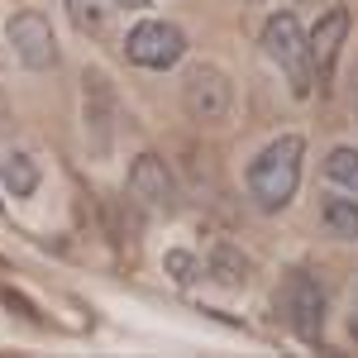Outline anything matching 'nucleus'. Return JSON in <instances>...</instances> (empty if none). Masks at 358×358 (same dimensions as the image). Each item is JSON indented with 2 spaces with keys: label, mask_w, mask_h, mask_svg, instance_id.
<instances>
[{
  "label": "nucleus",
  "mask_w": 358,
  "mask_h": 358,
  "mask_svg": "<svg viewBox=\"0 0 358 358\" xmlns=\"http://www.w3.org/2000/svg\"><path fill=\"white\" fill-rule=\"evenodd\" d=\"M5 38H10L15 57L24 62L29 72H48V67L57 62L53 24H48L38 10H20V15H10V24H5Z\"/></svg>",
  "instance_id": "20e7f679"
},
{
  "label": "nucleus",
  "mask_w": 358,
  "mask_h": 358,
  "mask_svg": "<svg viewBox=\"0 0 358 358\" xmlns=\"http://www.w3.org/2000/svg\"><path fill=\"white\" fill-rule=\"evenodd\" d=\"M349 330H354V339H358V287H354V310H349Z\"/></svg>",
  "instance_id": "2eb2a0df"
},
{
  "label": "nucleus",
  "mask_w": 358,
  "mask_h": 358,
  "mask_svg": "<svg viewBox=\"0 0 358 358\" xmlns=\"http://www.w3.org/2000/svg\"><path fill=\"white\" fill-rule=\"evenodd\" d=\"M67 10H72V24L91 34V38H101L106 24H110V15H106V5L101 0H67Z\"/></svg>",
  "instance_id": "f8f14e48"
},
{
  "label": "nucleus",
  "mask_w": 358,
  "mask_h": 358,
  "mask_svg": "<svg viewBox=\"0 0 358 358\" xmlns=\"http://www.w3.org/2000/svg\"><path fill=\"white\" fill-rule=\"evenodd\" d=\"M210 277L224 282V287H244L248 258H244V253H234L229 244H215V253H210Z\"/></svg>",
  "instance_id": "9b49d317"
},
{
  "label": "nucleus",
  "mask_w": 358,
  "mask_h": 358,
  "mask_svg": "<svg viewBox=\"0 0 358 358\" xmlns=\"http://www.w3.org/2000/svg\"><path fill=\"white\" fill-rule=\"evenodd\" d=\"M129 196L143 210H167L172 206V172L158 153H138L129 163Z\"/></svg>",
  "instance_id": "6e6552de"
},
{
  "label": "nucleus",
  "mask_w": 358,
  "mask_h": 358,
  "mask_svg": "<svg viewBox=\"0 0 358 358\" xmlns=\"http://www.w3.org/2000/svg\"><path fill=\"white\" fill-rule=\"evenodd\" d=\"M263 48L273 53V62L292 77V91L306 96L310 91V57H306V34L296 10H277L273 20L263 24Z\"/></svg>",
  "instance_id": "f03ea898"
},
{
  "label": "nucleus",
  "mask_w": 358,
  "mask_h": 358,
  "mask_svg": "<svg viewBox=\"0 0 358 358\" xmlns=\"http://www.w3.org/2000/svg\"><path fill=\"white\" fill-rule=\"evenodd\" d=\"M301 158H306V138L282 134L248 163V196H253L258 210L277 215L282 206H292V196L301 187Z\"/></svg>",
  "instance_id": "f257e3e1"
},
{
  "label": "nucleus",
  "mask_w": 358,
  "mask_h": 358,
  "mask_svg": "<svg viewBox=\"0 0 358 358\" xmlns=\"http://www.w3.org/2000/svg\"><path fill=\"white\" fill-rule=\"evenodd\" d=\"M182 96H187V110H192L201 124H220L224 115H229V101H234L229 77H224L220 67H210V62H201V67H192V72H187Z\"/></svg>",
  "instance_id": "39448f33"
},
{
  "label": "nucleus",
  "mask_w": 358,
  "mask_h": 358,
  "mask_svg": "<svg viewBox=\"0 0 358 358\" xmlns=\"http://www.w3.org/2000/svg\"><path fill=\"white\" fill-rule=\"evenodd\" d=\"M325 177L339 182V187H349V192H358V148H330Z\"/></svg>",
  "instance_id": "ddd939ff"
},
{
  "label": "nucleus",
  "mask_w": 358,
  "mask_h": 358,
  "mask_svg": "<svg viewBox=\"0 0 358 358\" xmlns=\"http://www.w3.org/2000/svg\"><path fill=\"white\" fill-rule=\"evenodd\" d=\"M320 215H325V224H330L334 239H344V244H354V239H358V201H344V196H325Z\"/></svg>",
  "instance_id": "1a4fd4ad"
},
{
  "label": "nucleus",
  "mask_w": 358,
  "mask_h": 358,
  "mask_svg": "<svg viewBox=\"0 0 358 358\" xmlns=\"http://www.w3.org/2000/svg\"><path fill=\"white\" fill-rule=\"evenodd\" d=\"M167 273L177 277V282H196V258L187 248H172V253H167Z\"/></svg>",
  "instance_id": "4468645a"
},
{
  "label": "nucleus",
  "mask_w": 358,
  "mask_h": 358,
  "mask_svg": "<svg viewBox=\"0 0 358 358\" xmlns=\"http://www.w3.org/2000/svg\"><path fill=\"white\" fill-rule=\"evenodd\" d=\"M115 5H124V10H143V5H153V0H115Z\"/></svg>",
  "instance_id": "dca6fc26"
},
{
  "label": "nucleus",
  "mask_w": 358,
  "mask_h": 358,
  "mask_svg": "<svg viewBox=\"0 0 358 358\" xmlns=\"http://www.w3.org/2000/svg\"><path fill=\"white\" fill-rule=\"evenodd\" d=\"M282 306H287L292 330L301 334L306 344H320V325H325V296H320V287H315L306 273H287Z\"/></svg>",
  "instance_id": "423d86ee"
},
{
  "label": "nucleus",
  "mask_w": 358,
  "mask_h": 358,
  "mask_svg": "<svg viewBox=\"0 0 358 358\" xmlns=\"http://www.w3.org/2000/svg\"><path fill=\"white\" fill-rule=\"evenodd\" d=\"M344 34H349V10H344V5H330V10L320 15V24L310 29V38H306V57H310V67L320 72V82L334 77V62H339V48H344Z\"/></svg>",
  "instance_id": "0eeeda50"
},
{
  "label": "nucleus",
  "mask_w": 358,
  "mask_h": 358,
  "mask_svg": "<svg viewBox=\"0 0 358 358\" xmlns=\"http://www.w3.org/2000/svg\"><path fill=\"white\" fill-rule=\"evenodd\" d=\"M187 53V34L177 24H163V20H138L129 34H124V57L134 67H153V72H167L177 67Z\"/></svg>",
  "instance_id": "7ed1b4c3"
},
{
  "label": "nucleus",
  "mask_w": 358,
  "mask_h": 358,
  "mask_svg": "<svg viewBox=\"0 0 358 358\" xmlns=\"http://www.w3.org/2000/svg\"><path fill=\"white\" fill-rule=\"evenodd\" d=\"M0 177H5L10 196H34L38 192V163H34L29 153H10V158L0 163Z\"/></svg>",
  "instance_id": "9d476101"
}]
</instances>
